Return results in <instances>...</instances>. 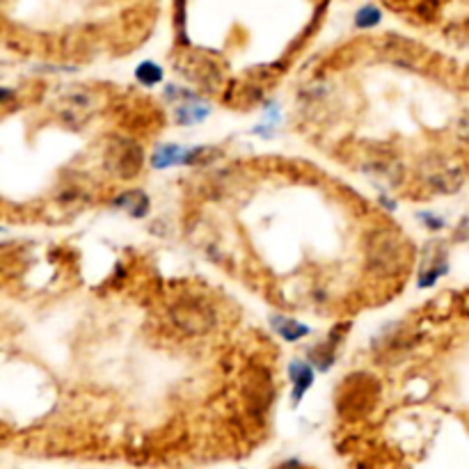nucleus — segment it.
Segmentation results:
<instances>
[{"label":"nucleus","instance_id":"nucleus-1","mask_svg":"<svg viewBox=\"0 0 469 469\" xmlns=\"http://www.w3.org/2000/svg\"><path fill=\"white\" fill-rule=\"evenodd\" d=\"M142 165V151L140 147H136L133 142L120 140L115 142L110 151H108V168L115 172L120 179H126V177H133L140 169Z\"/></svg>","mask_w":469,"mask_h":469},{"label":"nucleus","instance_id":"nucleus-2","mask_svg":"<svg viewBox=\"0 0 469 469\" xmlns=\"http://www.w3.org/2000/svg\"><path fill=\"white\" fill-rule=\"evenodd\" d=\"M291 378H293L295 382V401H301L305 389L314 382V373H311V368L307 367V364L293 362L291 364Z\"/></svg>","mask_w":469,"mask_h":469},{"label":"nucleus","instance_id":"nucleus-3","mask_svg":"<svg viewBox=\"0 0 469 469\" xmlns=\"http://www.w3.org/2000/svg\"><path fill=\"white\" fill-rule=\"evenodd\" d=\"M138 81L145 82V85H156V82L163 81V72H160L158 64L154 62H142L140 67H138Z\"/></svg>","mask_w":469,"mask_h":469},{"label":"nucleus","instance_id":"nucleus-4","mask_svg":"<svg viewBox=\"0 0 469 469\" xmlns=\"http://www.w3.org/2000/svg\"><path fill=\"white\" fill-rule=\"evenodd\" d=\"M355 24H358V28H373V25L380 24V12L371 5L362 7V10L358 12V19H355Z\"/></svg>","mask_w":469,"mask_h":469},{"label":"nucleus","instance_id":"nucleus-5","mask_svg":"<svg viewBox=\"0 0 469 469\" xmlns=\"http://www.w3.org/2000/svg\"><path fill=\"white\" fill-rule=\"evenodd\" d=\"M275 325H277V330H280V334L286 339V341H295L298 337H305V334L310 332L307 328H302V325L295 323V321H286V328L282 323H275Z\"/></svg>","mask_w":469,"mask_h":469}]
</instances>
